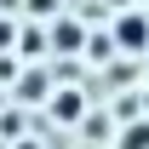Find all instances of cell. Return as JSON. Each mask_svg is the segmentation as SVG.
Wrapping results in <instances>:
<instances>
[{
  "mask_svg": "<svg viewBox=\"0 0 149 149\" xmlns=\"http://www.w3.org/2000/svg\"><path fill=\"white\" fill-rule=\"evenodd\" d=\"M120 46H149V29H143V17H120Z\"/></svg>",
  "mask_w": 149,
  "mask_h": 149,
  "instance_id": "1",
  "label": "cell"
},
{
  "mask_svg": "<svg viewBox=\"0 0 149 149\" xmlns=\"http://www.w3.org/2000/svg\"><path fill=\"white\" fill-rule=\"evenodd\" d=\"M52 40H57V46H74V40H80V29H74V23H57Z\"/></svg>",
  "mask_w": 149,
  "mask_h": 149,
  "instance_id": "2",
  "label": "cell"
},
{
  "mask_svg": "<svg viewBox=\"0 0 149 149\" xmlns=\"http://www.w3.org/2000/svg\"><path fill=\"white\" fill-rule=\"evenodd\" d=\"M57 115H63V120H74V115H80V97L63 92V97H57Z\"/></svg>",
  "mask_w": 149,
  "mask_h": 149,
  "instance_id": "3",
  "label": "cell"
},
{
  "mask_svg": "<svg viewBox=\"0 0 149 149\" xmlns=\"http://www.w3.org/2000/svg\"><path fill=\"white\" fill-rule=\"evenodd\" d=\"M126 149H149V126H132L126 132Z\"/></svg>",
  "mask_w": 149,
  "mask_h": 149,
  "instance_id": "4",
  "label": "cell"
},
{
  "mask_svg": "<svg viewBox=\"0 0 149 149\" xmlns=\"http://www.w3.org/2000/svg\"><path fill=\"white\" fill-rule=\"evenodd\" d=\"M6 40H12V29H6V23H0V46H6Z\"/></svg>",
  "mask_w": 149,
  "mask_h": 149,
  "instance_id": "5",
  "label": "cell"
},
{
  "mask_svg": "<svg viewBox=\"0 0 149 149\" xmlns=\"http://www.w3.org/2000/svg\"><path fill=\"white\" fill-rule=\"evenodd\" d=\"M115 6H120V0H115Z\"/></svg>",
  "mask_w": 149,
  "mask_h": 149,
  "instance_id": "6",
  "label": "cell"
}]
</instances>
